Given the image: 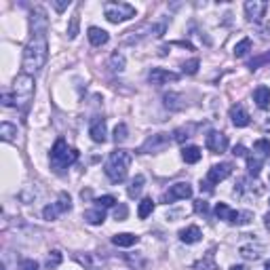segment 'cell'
<instances>
[{"label":"cell","mask_w":270,"mask_h":270,"mask_svg":"<svg viewBox=\"0 0 270 270\" xmlns=\"http://www.w3.org/2000/svg\"><path fill=\"white\" fill-rule=\"evenodd\" d=\"M194 211L196 213H207V203H205V201H196L194 203Z\"/></svg>","instance_id":"41"},{"label":"cell","mask_w":270,"mask_h":270,"mask_svg":"<svg viewBox=\"0 0 270 270\" xmlns=\"http://www.w3.org/2000/svg\"><path fill=\"white\" fill-rule=\"evenodd\" d=\"M131 161H133V156L129 150H114L108 156V161H106V167H104V171L110 177V182H114V184L125 182L127 173H129Z\"/></svg>","instance_id":"2"},{"label":"cell","mask_w":270,"mask_h":270,"mask_svg":"<svg viewBox=\"0 0 270 270\" xmlns=\"http://www.w3.org/2000/svg\"><path fill=\"white\" fill-rule=\"evenodd\" d=\"M230 270H247L245 266H230Z\"/></svg>","instance_id":"45"},{"label":"cell","mask_w":270,"mask_h":270,"mask_svg":"<svg viewBox=\"0 0 270 270\" xmlns=\"http://www.w3.org/2000/svg\"><path fill=\"white\" fill-rule=\"evenodd\" d=\"M89 40H91V45L93 47H104L106 42L110 40V36H108V32L106 30H102V27H89Z\"/></svg>","instance_id":"20"},{"label":"cell","mask_w":270,"mask_h":270,"mask_svg":"<svg viewBox=\"0 0 270 270\" xmlns=\"http://www.w3.org/2000/svg\"><path fill=\"white\" fill-rule=\"evenodd\" d=\"M34 97V78L30 74H19L13 82V104L26 108Z\"/></svg>","instance_id":"5"},{"label":"cell","mask_w":270,"mask_h":270,"mask_svg":"<svg viewBox=\"0 0 270 270\" xmlns=\"http://www.w3.org/2000/svg\"><path fill=\"white\" fill-rule=\"evenodd\" d=\"M230 173H232V165H230V162H219V165H213L209 171H207L205 188H207V190H213V186H216V184L224 182Z\"/></svg>","instance_id":"11"},{"label":"cell","mask_w":270,"mask_h":270,"mask_svg":"<svg viewBox=\"0 0 270 270\" xmlns=\"http://www.w3.org/2000/svg\"><path fill=\"white\" fill-rule=\"evenodd\" d=\"M266 226H268V228H270V213H268V216H266Z\"/></svg>","instance_id":"46"},{"label":"cell","mask_w":270,"mask_h":270,"mask_svg":"<svg viewBox=\"0 0 270 270\" xmlns=\"http://www.w3.org/2000/svg\"><path fill=\"white\" fill-rule=\"evenodd\" d=\"M2 104H4V106H15V104H13V97H11V95H4V97H2Z\"/></svg>","instance_id":"44"},{"label":"cell","mask_w":270,"mask_h":270,"mask_svg":"<svg viewBox=\"0 0 270 270\" xmlns=\"http://www.w3.org/2000/svg\"><path fill=\"white\" fill-rule=\"evenodd\" d=\"M190 196H192V186H190L188 182H177V184H173V186L167 190V192H162L161 201L169 205V203L184 201V198H190Z\"/></svg>","instance_id":"10"},{"label":"cell","mask_w":270,"mask_h":270,"mask_svg":"<svg viewBox=\"0 0 270 270\" xmlns=\"http://www.w3.org/2000/svg\"><path fill=\"white\" fill-rule=\"evenodd\" d=\"M125 66H127V59H125V55H123V53L114 51V53L110 55V59H108V68L112 70V72H123Z\"/></svg>","instance_id":"26"},{"label":"cell","mask_w":270,"mask_h":270,"mask_svg":"<svg viewBox=\"0 0 270 270\" xmlns=\"http://www.w3.org/2000/svg\"><path fill=\"white\" fill-rule=\"evenodd\" d=\"M196 129L194 125H188V127H182V129H177L173 133V139L175 141H184V139H188V137H192V131Z\"/></svg>","instance_id":"31"},{"label":"cell","mask_w":270,"mask_h":270,"mask_svg":"<svg viewBox=\"0 0 270 270\" xmlns=\"http://www.w3.org/2000/svg\"><path fill=\"white\" fill-rule=\"evenodd\" d=\"M21 270H38V264L34 260H24L21 262Z\"/></svg>","instance_id":"40"},{"label":"cell","mask_w":270,"mask_h":270,"mask_svg":"<svg viewBox=\"0 0 270 270\" xmlns=\"http://www.w3.org/2000/svg\"><path fill=\"white\" fill-rule=\"evenodd\" d=\"M198 66H201L198 57H192L190 61H184V63H182V72H184V74H196Z\"/></svg>","instance_id":"34"},{"label":"cell","mask_w":270,"mask_h":270,"mask_svg":"<svg viewBox=\"0 0 270 270\" xmlns=\"http://www.w3.org/2000/svg\"><path fill=\"white\" fill-rule=\"evenodd\" d=\"M232 154H234V156H247V150H245V146H234Z\"/></svg>","instance_id":"43"},{"label":"cell","mask_w":270,"mask_h":270,"mask_svg":"<svg viewBox=\"0 0 270 270\" xmlns=\"http://www.w3.org/2000/svg\"><path fill=\"white\" fill-rule=\"evenodd\" d=\"M167 30V24L165 21H161V24H150V21H146V24H139L137 27H133V30L129 32H125V36H123V45H137L139 40H144V38H150V36H162Z\"/></svg>","instance_id":"4"},{"label":"cell","mask_w":270,"mask_h":270,"mask_svg":"<svg viewBox=\"0 0 270 270\" xmlns=\"http://www.w3.org/2000/svg\"><path fill=\"white\" fill-rule=\"evenodd\" d=\"M30 27H32V36L24 49V61H21V66H24V74L32 76L45 66L47 57H49V40H47L49 19H47L45 9L36 6V9L32 11Z\"/></svg>","instance_id":"1"},{"label":"cell","mask_w":270,"mask_h":270,"mask_svg":"<svg viewBox=\"0 0 270 270\" xmlns=\"http://www.w3.org/2000/svg\"><path fill=\"white\" fill-rule=\"evenodd\" d=\"M230 118H232L234 127H247V125H249V114H247V110L241 104H237V106H232V108H230Z\"/></svg>","instance_id":"17"},{"label":"cell","mask_w":270,"mask_h":270,"mask_svg":"<svg viewBox=\"0 0 270 270\" xmlns=\"http://www.w3.org/2000/svg\"><path fill=\"white\" fill-rule=\"evenodd\" d=\"M201 156H203V152H201V148L198 146H186L182 150V159L188 162V165H194V162H198L201 161Z\"/></svg>","instance_id":"25"},{"label":"cell","mask_w":270,"mask_h":270,"mask_svg":"<svg viewBox=\"0 0 270 270\" xmlns=\"http://www.w3.org/2000/svg\"><path fill=\"white\" fill-rule=\"evenodd\" d=\"M216 216L219 219H226V222L232 224V226H245V224L251 222V213L249 211H234L226 203H217L216 205Z\"/></svg>","instance_id":"8"},{"label":"cell","mask_w":270,"mask_h":270,"mask_svg":"<svg viewBox=\"0 0 270 270\" xmlns=\"http://www.w3.org/2000/svg\"><path fill=\"white\" fill-rule=\"evenodd\" d=\"M89 135L91 139L97 141V144H104L106 135H108V129H106V120L104 118H93V123L89 127Z\"/></svg>","instance_id":"16"},{"label":"cell","mask_w":270,"mask_h":270,"mask_svg":"<svg viewBox=\"0 0 270 270\" xmlns=\"http://www.w3.org/2000/svg\"><path fill=\"white\" fill-rule=\"evenodd\" d=\"M127 125L125 123H120V125H116V129H114V141L116 144H123V141L127 139Z\"/></svg>","instance_id":"36"},{"label":"cell","mask_w":270,"mask_h":270,"mask_svg":"<svg viewBox=\"0 0 270 270\" xmlns=\"http://www.w3.org/2000/svg\"><path fill=\"white\" fill-rule=\"evenodd\" d=\"M104 219H106V211H104L102 207H95V209L84 211V222L91 224V226H99V224H104Z\"/></svg>","instance_id":"22"},{"label":"cell","mask_w":270,"mask_h":270,"mask_svg":"<svg viewBox=\"0 0 270 270\" xmlns=\"http://www.w3.org/2000/svg\"><path fill=\"white\" fill-rule=\"evenodd\" d=\"M266 270H270V262H268V264H266Z\"/></svg>","instance_id":"47"},{"label":"cell","mask_w":270,"mask_h":270,"mask_svg":"<svg viewBox=\"0 0 270 270\" xmlns=\"http://www.w3.org/2000/svg\"><path fill=\"white\" fill-rule=\"evenodd\" d=\"M78 26H81V15L74 13L72 19H70V26H68V38L70 40H74L78 36Z\"/></svg>","instance_id":"30"},{"label":"cell","mask_w":270,"mask_h":270,"mask_svg":"<svg viewBox=\"0 0 270 270\" xmlns=\"http://www.w3.org/2000/svg\"><path fill=\"white\" fill-rule=\"evenodd\" d=\"M104 15L110 24H120V21L133 19L135 17V6L127 2H106L104 4Z\"/></svg>","instance_id":"7"},{"label":"cell","mask_w":270,"mask_h":270,"mask_svg":"<svg viewBox=\"0 0 270 270\" xmlns=\"http://www.w3.org/2000/svg\"><path fill=\"white\" fill-rule=\"evenodd\" d=\"M251 51V40L249 38H243V40H239L237 45H234V57H245L247 53Z\"/></svg>","instance_id":"27"},{"label":"cell","mask_w":270,"mask_h":270,"mask_svg":"<svg viewBox=\"0 0 270 270\" xmlns=\"http://www.w3.org/2000/svg\"><path fill=\"white\" fill-rule=\"evenodd\" d=\"M61 260H63L61 253H59L57 249H53L51 253H49V258H47V266H49V268H57V266L61 264Z\"/></svg>","instance_id":"35"},{"label":"cell","mask_w":270,"mask_h":270,"mask_svg":"<svg viewBox=\"0 0 270 270\" xmlns=\"http://www.w3.org/2000/svg\"><path fill=\"white\" fill-rule=\"evenodd\" d=\"M144 182H146L144 175H135V180L131 182V186H129V196H137L141 192V188H144Z\"/></svg>","instance_id":"32"},{"label":"cell","mask_w":270,"mask_h":270,"mask_svg":"<svg viewBox=\"0 0 270 270\" xmlns=\"http://www.w3.org/2000/svg\"><path fill=\"white\" fill-rule=\"evenodd\" d=\"M154 211V201L152 198H141V203H139V209H137V216L139 219H146L150 213Z\"/></svg>","instance_id":"28"},{"label":"cell","mask_w":270,"mask_h":270,"mask_svg":"<svg viewBox=\"0 0 270 270\" xmlns=\"http://www.w3.org/2000/svg\"><path fill=\"white\" fill-rule=\"evenodd\" d=\"M205 146H207V150L213 154H222V152H226V148H228V137H226L222 131H209L207 137H205Z\"/></svg>","instance_id":"13"},{"label":"cell","mask_w":270,"mask_h":270,"mask_svg":"<svg viewBox=\"0 0 270 270\" xmlns=\"http://www.w3.org/2000/svg\"><path fill=\"white\" fill-rule=\"evenodd\" d=\"M53 6H55V11H66L68 6H70V0H63V2H53Z\"/></svg>","instance_id":"42"},{"label":"cell","mask_w":270,"mask_h":270,"mask_svg":"<svg viewBox=\"0 0 270 270\" xmlns=\"http://www.w3.org/2000/svg\"><path fill=\"white\" fill-rule=\"evenodd\" d=\"M270 156V141L268 139H258L253 144V154H247V167L253 177L260 175V169L264 165V161Z\"/></svg>","instance_id":"6"},{"label":"cell","mask_w":270,"mask_h":270,"mask_svg":"<svg viewBox=\"0 0 270 270\" xmlns=\"http://www.w3.org/2000/svg\"><path fill=\"white\" fill-rule=\"evenodd\" d=\"M268 9V4L264 0H247L245 2V15L249 21H260L264 17V13Z\"/></svg>","instance_id":"15"},{"label":"cell","mask_w":270,"mask_h":270,"mask_svg":"<svg viewBox=\"0 0 270 270\" xmlns=\"http://www.w3.org/2000/svg\"><path fill=\"white\" fill-rule=\"evenodd\" d=\"M268 61H270V53H264V55H260V57L251 59V61H249V68H251V70H258L260 66H264V63H268Z\"/></svg>","instance_id":"38"},{"label":"cell","mask_w":270,"mask_h":270,"mask_svg":"<svg viewBox=\"0 0 270 270\" xmlns=\"http://www.w3.org/2000/svg\"><path fill=\"white\" fill-rule=\"evenodd\" d=\"M196 270H217L216 262H213V251H209L207 255H205V260H201L196 264Z\"/></svg>","instance_id":"33"},{"label":"cell","mask_w":270,"mask_h":270,"mask_svg":"<svg viewBox=\"0 0 270 270\" xmlns=\"http://www.w3.org/2000/svg\"><path fill=\"white\" fill-rule=\"evenodd\" d=\"M180 74L171 72V70H165V68H152L150 74H148V81L152 84H167V82H175Z\"/></svg>","instance_id":"14"},{"label":"cell","mask_w":270,"mask_h":270,"mask_svg":"<svg viewBox=\"0 0 270 270\" xmlns=\"http://www.w3.org/2000/svg\"><path fill=\"white\" fill-rule=\"evenodd\" d=\"M95 203H97V207L106 209V207H114V205H116V198H114V196H110V194H106V196L95 198Z\"/></svg>","instance_id":"37"},{"label":"cell","mask_w":270,"mask_h":270,"mask_svg":"<svg viewBox=\"0 0 270 270\" xmlns=\"http://www.w3.org/2000/svg\"><path fill=\"white\" fill-rule=\"evenodd\" d=\"M253 99H255V104H258V108H262V110L270 108V89L268 87H258L255 89V93H253Z\"/></svg>","instance_id":"23"},{"label":"cell","mask_w":270,"mask_h":270,"mask_svg":"<svg viewBox=\"0 0 270 270\" xmlns=\"http://www.w3.org/2000/svg\"><path fill=\"white\" fill-rule=\"evenodd\" d=\"M127 213H129L127 205H118V207L114 209V217L118 219V222H123V219H127Z\"/></svg>","instance_id":"39"},{"label":"cell","mask_w":270,"mask_h":270,"mask_svg":"<svg viewBox=\"0 0 270 270\" xmlns=\"http://www.w3.org/2000/svg\"><path fill=\"white\" fill-rule=\"evenodd\" d=\"M112 243L116 247H133L139 243V237L137 234H131V232H120L116 237H112Z\"/></svg>","instance_id":"21"},{"label":"cell","mask_w":270,"mask_h":270,"mask_svg":"<svg viewBox=\"0 0 270 270\" xmlns=\"http://www.w3.org/2000/svg\"><path fill=\"white\" fill-rule=\"evenodd\" d=\"M162 102H165V108H169V110H184L186 108L184 97L177 95V93H167L165 97H162Z\"/></svg>","instance_id":"24"},{"label":"cell","mask_w":270,"mask_h":270,"mask_svg":"<svg viewBox=\"0 0 270 270\" xmlns=\"http://www.w3.org/2000/svg\"><path fill=\"white\" fill-rule=\"evenodd\" d=\"M70 209H72V198H70V194L61 192L57 201L51 203V205H47V207L42 209V217L51 222V219H57V216H61V213H66Z\"/></svg>","instance_id":"9"},{"label":"cell","mask_w":270,"mask_h":270,"mask_svg":"<svg viewBox=\"0 0 270 270\" xmlns=\"http://www.w3.org/2000/svg\"><path fill=\"white\" fill-rule=\"evenodd\" d=\"M201 237H203V232L198 230V226H188V228L180 230V241H182V243H186V245L198 243V241H201Z\"/></svg>","instance_id":"19"},{"label":"cell","mask_w":270,"mask_h":270,"mask_svg":"<svg viewBox=\"0 0 270 270\" xmlns=\"http://www.w3.org/2000/svg\"><path fill=\"white\" fill-rule=\"evenodd\" d=\"M239 253L243 255L245 260H260L262 258V253H264V247L258 245V243H247V245H241V249Z\"/></svg>","instance_id":"18"},{"label":"cell","mask_w":270,"mask_h":270,"mask_svg":"<svg viewBox=\"0 0 270 270\" xmlns=\"http://www.w3.org/2000/svg\"><path fill=\"white\" fill-rule=\"evenodd\" d=\"M78 161V150L72 146H68V141L59 137L55 141L53 150H51V167L55 171H63V169H68L70 165H74Z\"/></svg>","instance_id":"3"},{"label":"cell","mask_w":270,"mask_h":270,"mask_svg":"<svg viewBox=\"0 0 270 270\" xmlns=\"http://www.w3.org/2000/svg\"><path fill=\"white\" fill-rule=\"evenodd\" d=\"M171 141V135L169 133H156V135H150L144 144L139 148V154H150V152H161L165 150Z\"/></svg>","instance_id":"12"},{"label":"cell","mask_w":270,"mask_h":270,"mask_svg":"<svg viewBox=\"0 0 270 270\" xmlns=\"http://www.w3.org/2000/svg\"><path fill=\"white\" fill-rule=\"evenodd\" d=\"M17 135V127H13L11 123H2L0 125V137H2L4 141H13Z\"/></svg>","instance_id":"29"}]
</instances>
